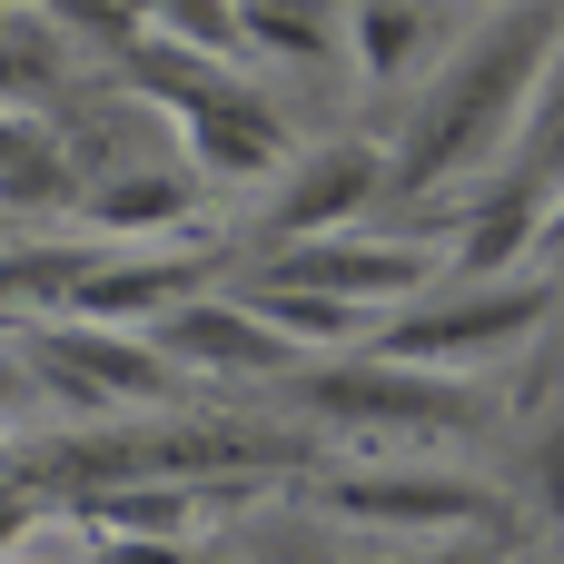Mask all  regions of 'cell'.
Wrapping results in <instances>:
<instances>
[{"label": "cell", "mask_w": 564, "mask_h": 564, "mask_svg": "<svg viewBox=\"0 0 564 564\" xmlns=\"http://www.w3.org/2000/svg\"><path fill=\"white\" fill-rule=\"evenodd\" d=\"M10 347H20V367H30V387H40L50 406H79V416H99V406H159V397L178 387V367H169L139 327L20 317Z\"/></svg>", "instance_id": "cell-3"}, {"label": "cell", "mask_w": 564, "mask_h": 564, "mask_svg": "<svg viewBox=\"0 0 564 564\" xmlns=\"http://www.w3.org/2000/svg\"><path fill=\"white\" fill-rule=\"evenodd\" d=\"M545 317H555V278H486V288H456V297H426V307H406L397 327H377V357L456 377L466 357H496V347L535 337Z\"/></svg>", "instance_id": "cell-4"}, {"label": "cell", "mask_w": 564, "mask_h": 564, "mask_svg": "<svg viewBox=\"0 0 564 564\" xmlns=\"http://www.w3.org/2000/svg\"><path fill=\"white\" fill-rule=\"evenodd\" d=\"M297 406L327 416V426H476V387L466 377H436V367H397V357H357V367H317L297 377Z\"/></svg>", "instance_id": "cell-5"}, {"label": "cell", "mask_w": 564, "mask_h": 564, "mask_svg": "<svg viewBox=\"0 0 564 564\" xmlns=\"http://www.w3.org/2000/svg\"><path fill=\"white\" fill-rule=\"evenodd\" d=\"M446 30H456V0H357L347 10V50L377 89H397L416 69V50H436Z\"/></svg>", "instance_id": "cell-13"}, {"label": "cell", "mask_w": 564, "mask_h": 564, "mask_svg": "<svg viewBox=\"0 0 564 564\" xmlns=\"http://www.w3.org/2000/svg\"><path fill=\"white\" fill-rule=\"evenodd\" d=\"M516 178L564 188V40H555V59H545V79H535V99H525V129H516Z\"/></svg>", "instance_id": "cell-18"}, {"label": "cell", "mask_w": 564, "mask_h": 564, "mask_svg": "<svg viewBox=\"0 0 564 564\" xmlns=\"http://www.w3.org/2000/svg\"><path fill=\"white\" fill-rule=\"evenodd\" d=\"M40 208H79V169L40 109H0V218H40Z\"/></svg>", "instance_id": "cell-12"}, {"label": "cell", "mask_w": 564, "mask_h": 564, "mask_svg": "<svg viewBox=\"0 0 564 564\" xmlns=\"http://www.w3.org/2000/svg\"><path fill=\"white\" fill-rule=\"evenodd\" d=\"M0 456H10V436H0Z\"/></svg>", "instance_id": "cell-23"}, {"label": "cell", "mask_w": 564, "mask_h": 564, "mask_svg": "<svg viewBox=\"0 0 564 564\" xmlns=\"http://www.w3.org/2000/svg\"><path fill=\"white\" fill-rule=\"evenodd\" d=\"M387 188V149H367V139H327V149H307V159H288V178H278V208H268V238H337V228H357V208Z\"/></svg>", "instance_id": "cell-8"}, {"label": "cell", "mask_w": 564, "mask_h": 564, "mask_svg": "<svg viewBox=\"0 0 564 564\" xmlns=\"http://www.w3.org/2000/svg\"><path fill=\"white\" fill-rule=\"evenodd\" d=\"M139 337H149L178 377H288V367H297V347H288L258 307H238V297H178V307H159Z\"/></svg>", "instance_id": "cell-7"}, {"label": "cell", "mask_w": 564, "mask_h": 564, "mask_svg": "<svg viewBox=\"0 0 564 564\" xmlns=\"http://www.w3.org/2000/svg\"><path fill=\"white\" fill-rule=\"evenodd\" d=\"M327 506L357 525H496V496L466 476H337Z\"/></svg>", "instance_id": "cell-10"}, {"label": "cell", "mask_w": 564, "mask_h": 564, "mask_svg": "<svg viewBox=\"0 0 564 564\" xmlns=\"http://www.w3.org/2000/svg\"><path fill=\"white\" fill-rule=\"evenodd\" d=\"M188 198H198L188 159H149V169H99V178H79V218H89L99 238H159V228L188 218Z\"/></svg>", "instance_id": "cell-11"}, {"label": "cell", "mask_w": 564, "mask_h": 564, "mask_svg": "<svg viewBox=\"0 0 564 564\" xmlns=\"http://www.w3.org/2000/svg\"><path fill=\"white\" fill-rule=\"evenodd\" d=\"M119 69H129V99L178 129L188 169H208V178H268V169H288V119H278L268 89L238 79V59H208V50H178V40L149 30V40L119 50Z\"/></svg>", "instance_id": "cell-2"}, {"label": "cell", "mask_w": 564, "mask_h": 564, "mask_svg": "<svg viewBox=\"0 0 564 564\" xmlns=\"http://www.w3.org/2000/svg\"><path fill=\"white\" fill-rule=\"evenodd\" d=\"M238 307H258L288 347H347V337H367V307L317 297V288H278V278H248V297H238Z\"/></svg>", "instance_id": "cell-16"}, {"label": "cell", "mask_w": 564, "mask_h": 564, "mask_svg": "<svg viewBox=\"0 0 564 564\" xmlns=\"http://www.w3.org/2000/svg\"><path fill=\"white\" fill-rule=\"evenodd\" d=\"M198 278H208V248H169V258H89L59 317H89V327H149L159 307L198 297Z\"/></svg>", "instance_id": "cell-9"}, {"label": "cell", "mask_w": 564, "mask_h": 564, "mask_svg": "<svg viewBox=\"0 0 564 564\" xmlns=\"http://www.w3.org/2000/svg\"><path fill=\"white\" fill-rule=\"evenodd\" d=\"M40 20H59L69 40H109V50H129V40H149V0H30Z\"/></svg>", "instance_id": "cell-20"}, {"label": "cell", "mask_w": 564, "mask_h": 564, "mask_svg": "<svg viewBox=\"0 0 564 564\" xmlns=\"http://www.w3.org/2000/svg\"><path fill=\"white\" fill-rule=\"evenodd\" d=\"M238 40L278 50V59H327L337 20H327V0H238Z\"/></svg>", "instance_id": "cell-17"}, {"label": "cell", "mask_w": 564, "mask_h": 564, "mask_svg": "<svg viewBox=\"0 0 564 564\" xmlns=\"http://www.w3.org/2000/svg\"><path fill=\"white\" fill-rule=\"evenodd\" d=\"M535 258H564V188L545 198V218H535Z\"/></svg>", "instance_id": "cell-21"}, {"label": "cell", "mask_w": 564, "mask_h": 564, "mask_svg": "<svg viewBox=\"0 0 564 564\" xmlns=\"http://www.w3.org/2000/svg\"><path fill=\"white\" fill-rule=\"evenodd\" d=\"M258 278H278V288H317V297H347V307H406V297H426L436 288V248H416V238H357V228H337V238H297V248H278Z\"/></svg>", "instance_id": "cell-6"}, {"label": "cell", "mask_w": 564, "mask_h": 564, "mask_svg": "<svg viewBox=\"0 0 564 564\" xmlns=\"http://www.w3.org/2000/svg\"><path fill=\"white\" fill-rule=\"evenodd\" d=\"M545 198H555V188H535V178H516V169H506V178H496V198L466 218L456 278H466V288H486V278H506L516 258H535V218H545Z\"/></svg>", "instance_id": "cell-14"}, {"label": "cell", "mask_w": 564, "mask_h": 564, "mask_svg": "<svg viewBox=\"0 0 564 564\" xmlns=\"http://www.w3.org/2000/svg\"><path fill=\"white\" fill-rule=\"evenodd\" d=\"M50 89H69V30L30 0H0V109H40Z\"/></svg>", "instance_id": "cell-15"}, {"label": "cell", "mask_w": 564, "mask_h": 564, "mask_svg": "<svg viewBox=\"0 0 564 564\" xmlns=\"http://www.w3.org/2000/svg\"><path fill=\"white\" fill-rule=\"evenodd\" d=\"M149 30L178 40V50H208V59H248V40H238V0H149Z\"/></svg>", "instance_id": "cell-19"}, {"label": "cell", "mask_w": 564, "mask_h": 564, "mask_svg": "<svg viewBox=\"0 0 564 564\" xmlns=\"http://www.w3.org/2000/svg\"><path fill=\"white\" fill-rule=\"evenodd\" d=\"M545 506H555V516H564V426H555V436H545Z\"/></svg>", "instance_id": "cell-22"}, {"label": "cell", "mask_w": 564, "mask_h": 564, "mask_svg": "<svg viewBox=\"0 0 564 564\" xmlns=\"http://www.w3.org/2000/svg\"><path fill=\"white\" fill-rule=\"evenodd\" d=\"M555 40H564V0H506L486 30H466V40L446 50L436 89L416 99L406 139L387 149V188L436 198V188L496 169V159L516 149V129H525V99H535Z\"/></svg>", "instance_id": "cell-1"}]
</instances>
